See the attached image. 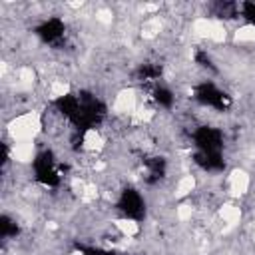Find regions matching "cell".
<instances>
[{"label": "cell", "mask_w": 255, "mask_h": 255, "mask_svg": "<svg viewBox=\"0 0 255 255\" xmlns=\"http://www.w3.org/2000/svg\"><path fill=\"white\" fill-rule=\"evenodd\" d=\"M34 34L44 42V44H50V46H58L60 42H64L66 38V22L58 16H50L46 20H42L36 28H34Z\"/></svg>", "instance_id": "7a4b0ae2"}, {"label": "cell", "mask_w": 255, "mask_h": 255, "mask_svg": "<svg viewBox=\"0 0 255 255\" xmlns=\"http://www.w3.org/2000/svg\"><path fill=\"white\" fill-rule=\"evenodd\" d=\"M116 209L124 219L137 223L145 215V199L135 187H124L116 197Z\"/></svg>", "instance_id": "6da1fadb"}]
</instances>
